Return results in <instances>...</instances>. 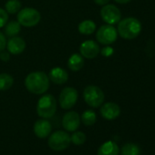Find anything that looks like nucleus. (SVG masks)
Segmentation results:
<instances>
[{"instance_id": "nucleus-25", "label": "nucleus", "mask_w": 155, "mask_h": 155, "mask_svg": "<svg viewBox=\"0 0 155 155\" xmlns=\"http://www.w3.org/2000/svg\"><path fill=\"white\" fill-rule=\"evenodd\" d=\"M8 22V13L6 9L0 8V28L5 27V25Z\"/></svg>"}, {"instance_id": "nucleus-12", "label": "nucleus", "mask_w": 155, "mask_h": 155, "mask_svg": "<svg viewBox=\"0 0 155 155\" xmlns=\"http://www.w3.org/2000/svg\"><path fill=\"white\" fill-rule=\"evenodd\" d=\"M7 48L10 54L19 55L26 48V41L21 37H12L8 39V41H7Z\"/></svg>"}, {"instance_id": "nucleus-26", "label": "nucleus", "mask_w": 155, "mask_h": 155, "mask_svg": "<svg viewBox=\"0 0 155 155\" xmlns=\"http://www.w3.org/2000/svg\"><path fill=\"white\" fill-rule=\"evenodd\" d=\"M113 52H114V49L111 47L108 46V45L106 47H104L102 49H101V51H100V53L103 57H110L113 54Z\"/></svg>"}, {"instance_id": "nucleus-15", "label": "nucleus", "mask_w": 155, "mask_h": 155, "mask_svg": "<svg viewBox=\"0 0 155 155\" xmlns=\"http://www.w3.org/2000/svg\"><path fill=\"white\" fill-rule=\"evenodd\" d=\"M48 78H49V81H52L54 84L62 85L68 81V74L65 68H60V67H55L49 71Z\"/></svg>"}, {"instance_id": "nucleus-8", "label": "nucleus", "mask_w": 155, "mask_h": 155, "mask_svg": "<svg viewBox=\"0 0 155 155\" xmlns=\"http://www.w3.org/2000/svg\"><path fill=\"white\" fill-rule=\"evenodd\" d=\"M78 98H79V93L76 89L72 87L64 88L59 94V105L64 110H69L76 105Z\"/></svg>"}, {"instance_id": "nucleus-11", "label": "nucleus", "mask_w": 155, "mask_h": 155, "mask_svg": "<svg viewBox=\"0 0 155 155\" xmlns=\"http://www.w3.org/2000/svg\"><path fill=\"white\" fill-rule=\"evenodd\" d=\"M81 116L76 111H68L62 118V126L68 131H75L81 125Z\"/></svg>"}, {"instance_id": "nucleus-20", "label": "nucleus", "mask_w": 155, "mask_h": 155, "mask_svg": "<svg viewBox=\"0 0 155 155\" xmlns=\"http://www.w3.org/2000/svg\"><path fill=\"white\" fill-rule=\"evenodd\" d=\"M14 84V78L8 73L0 74V91H5L11 89Z\"/></svg>"}, {"instance_id": "nucleus-7", "label": "nucleus", "mask_w": 155, "mask_h": 155, "mask_svg": "<svg viewBox=\"0 0 155 155\" xmlns=\"http://www.w3.org/2000/svg\"><path fill=\"white\" fill-rule=\"evenodd\" d=\"M118 31L112 25H103L96 32V38L102 45H110L117 40Z\"/></svg>"}, {"instance_id": "nucleus-6", "label": "nucleus", "mask_w": 155, "mask_h": 155, "mask_svg": "<svg viewBox=\"0 0 155 155\" xmlns=\"http://www.w3.org/2000/svg\"><path fill=\"white\" fill-rule=\"evenodd\" d=\"M70 135L64 130H57L49 135L48 146L55 151H61L66 150L70 145Z\"/></svg>"}, {"instance_id": "nucleus-22", "label": "nucleus", "mask_w": 155, "mask_h": 155, "mask_svg": "<svg viewBox=\"0 0 155 155\" xmlns=\"http://www.w3.org/2000/svg\"><path fill=\"white\" fill-rule=\"evenodd\" d=\"M22 8V4L19 0H8L5 5V9L8 14H16Z\"/></svg>"}, {"instance_id": "nucleus-27", "label": "nucleus", "mask_w": 155, "mask_h": 155, "mask_svg": "<svg viewBox=\"0 0 155 155\" xmlns=\"http://www.w3.org/2000/svg\"><path fill=\"white\" fill-rule=\"evenodd\" d=\"M7 37L0 31V51L4 50L7 48Z\"/></svg>"}, {"instance_id": "nucleus-18", "label": "nucleus", "mask_w": 155, "mask_h": 155, "mask_svg": "<svg viewBox=\"0 0 155 155\" xmlns=\"http://www.w3.org/2000/svg\"><path fill=\"white\" fill-rule=\"evenodd\" d=\"M78 30L82 35H91L96 31V24L94 21L90 19L83 20L79 24Z\"/></svg>"}, {"instance_id": "nucleus-2", "label": "nucleus", "mask_w": 155, "mask_h": 155, "mask_svg": "<svg viewBox=\"0 0 155 155\" xmlns=\"http://www.w3.org/2000/svg\"><path fill=\"white\" fill-rule=\"evenodd\" d=\"M118 34L124 39H133L141 31V24L135 18H126L118 23Z\"/></svg>"}, {"instance_id": "nucleus-19", "label": "nucleus", "mask_w": 155, "mask_h": 155, "mask_svg": "<svg viewBox=\"0 0 155 155\" xmlns=\"http://www.w3.org/2000/svg\"><path fill=\"white\" fill-rule=\"evenodd\" d=\"M21 30V25L18 21H10L5 25V36L8 38L16 37Z\"/></svg>"}, {"instance_id": "nucleus-9", "label": "nucleus", "mask_w": 155, "mask_h": 155, "mask_svg": "<svg viewBox=\"0 0 155 155\" xmlns=\"http://www.w3.org/2000/svg\"><path fill=\"white\" fill-rule=\"evenodd\" d=\"M101 17L105 23L109 25H115L120 20L121 13L116 6L107 4L101 9Z\"/></svg>"}, {"instance_id": "nucleus-4", "label": "nucleus", "mask_w": 155, "mask_h": 155, "mask_svg": "<svg viewBox=\"0 0 155 155\" xmlns=\"http://www.w3.org/2000/svg\"><path fill=\"white\" fill-rule=\"evenodd\" d=\"M83 99L91 108H99L103 104L105 96L102 90L95 85H89L83 91Z\"/></svg>"}, {"instance_id": "nucleus-5", "label": "nucleus", "mask_w": 155, "mask_h": 155, "mask_svg": "<svg viewBox=\"0 0 155 155\" xmlns=\"http://www.w3.org/2000/svg\"><path fill=\"white\" fill-rule=\"evenodd\" d=\"M18 22L26 28H32L37 26L40 19V13L33 8H21L17 16Z\"/></svg>"}, {"instance_id": "nucleus-10", "label": "nucleus", "mask_w": 155, "mask_h": 155, "mask_svg": "<svg viewBox=\"0 0 155 155\" xmlns=\"http://www.w3.org/2000/svg\"><path fill=\"white\" fill-rule=\"evenodd\" d=\"M101 48L99 44L94 40H85L80 47V54L84 58L92 59L100 54Z\"/></svg>"}, {"instance_id": "nucleus-16", "label": "nucleus", "mask_w": 155, "mask_h": 155, "mask_svg": "<svg viewBox=\"0 0 155 155\" xmlns=\"http://www.w3.org/2000/svg\"><path fill=\"white\" fill-rule=\"evenodd\" d=\"M67 65H68V68L71 71H74V72L80 71L84 66V58L79 53L72 54L68 59Z\"/></svg>"}, {"instance_id": "nucleus-24", "label": "nucleus", "mask_w": 155, "mask_h": 155, "mask_svg": "<svg viewBox=\"0 0 155 155\" xmlns=\"http://www.w3.org/2000/svg\"><path fill=\"white\" fill-rule=\"evenodd\" d=\"M87 140L86 134L82 131H74V133L70 136V140L75 145H82L85 143Z\"/></svg>"}, {"instance_id": "nucleus-28", "label": "nucleus", "mask_w": 155, "mask_h": 155, "mask_svg": "<svg viewBox=\"0 0 155 155\" xmlns=\"http://www.w3.org/2000/svg\"><path fill=\"white\" fill-rule=\"evenodd\" d=\"M0 59L4 62H8L10 59V53L8 51H6L5 49L0 51Z\"/></svg>"}, {"instance_id": "nucleus-1", "label": "nucleus", "mask_w": 155, "mask_h": 155, "mask_svg": "<svg viewBox=\"0 0 155 155\" xmlns=\"http://www.w3.org/2000/svg\"><path fill=\"white\" fill-rule=\"evenodd\" d=\"M50 81L48 76L43 71L29 73L25 79L26 89L32 94L42 95L49 89Z\"/></svg>"}, {"instance_id": "nucleus-21", "label": "nucleus", "mask_w": 155, "mask_h": 155, "mask_svg": "<svg viewBox=\"0 0 155 155\" xmlns=\"http://www.w3.org/2000/svg\"><path fill=\"white\" fill-rule=\"evenodd\" d=\"M81 120L86 126H92L93 124H95L97 120V115L95 111H93L92 110H87L82 113Z\"/></svg>"}, {"instance_id": "nucleus-14", "label": "nucleus", "mask_w": 155, "mask_h": 155, "mask_svg": "<svg viewBox=\"0 0 155 155\" xmlns=\"http://www.w3.org/2000/svg\"><path fill=\"white\" fill-rule=\"evenodd\" d=\"M52 130V125L47 119L38 120L34 124V132L38 138L45 139L50 135Z\"/></svg>"}, {"instance_id": "nucleus-23", "label": "nucleus", "mask_w": 155, "mask_h": 155, "mask_svg": "<svg viewBox=\"0 0 155 155\" xmlns=\"http://www.w3.org/2000/svg\"><path fill=\"white\" fill-rule=\"evenodd\" d=\"M140 147L135 143H126L121 149V155H140Z\"/></svg>"}, {"instance_id": "nucleus-29", "label": "nucleus", "mask_w": 155, "mask_h": 155, "mask_svg": "<svg viewBox=\"0 0 155 155\" xmlns=\"http://www.w3.org/2000/svg\"><path fill=\"white\" fill-rule=\"evenodd\" d=\"M93 1L99 6H105L110 2V0H93Z\"/></svg>"}, {"instance_id": "nucleus-3", "label": "nucleus", "mask_w": 155, "mask_h": 155, "mask_svg": "<svg viewBox=\"0 0 155 155\" xmlns=\"http://www.w3.org/2000/svg\"><path fill=\"white\" fill-rule=\"evenodd\" d=\"M57 101L51 94L43 95L38 101L37 113L42 119L52 118L57 111Z\"/></svg>"}, {"instance_id": "nucleus-17", "label": "nucleus", "mask_w": 155, "mask_h": 155, "mask_svg": "<svg viewBox=\"0 0 155 155\" xmlns=\"http://www.w3.org/2000/svg\"><path fill=\"white\" fill-rule=\"evenodd\" d=\"M120 148L114 141L104 142L98 150V155H119Z\"/></svg>"}, {"instance_id": "nucleus-13", "label": "nucleus", "mask_w": 155, "mask_h": 155, "mask_svg": "<svg viewBox=\"0 0 155 155\" xmlns=\"http://www.w3.org/2000/svg\"><path fill=\"white\" fill-rule=\"evenodd\" d=\"M101 114L104 119L108 120H112L117 119L120 116V108L118 104L114 102H107L101 106Z\"/></svg>"}, {"instance_id": "nucleus-30", "label": "nucleus", "mask_w": 155, "mask_h": 155, "mask_svg": "<svg viewBox=\"0 0 155 155\" xmlns=\"http://www.w3.org/2000/svg\"><path fill=\"white\" fill-rule=\"evenodd\" d=\"M114 1L119 3V4H127V3L130 2L131 0H114Z\"/></svg>"}]
</instances>
